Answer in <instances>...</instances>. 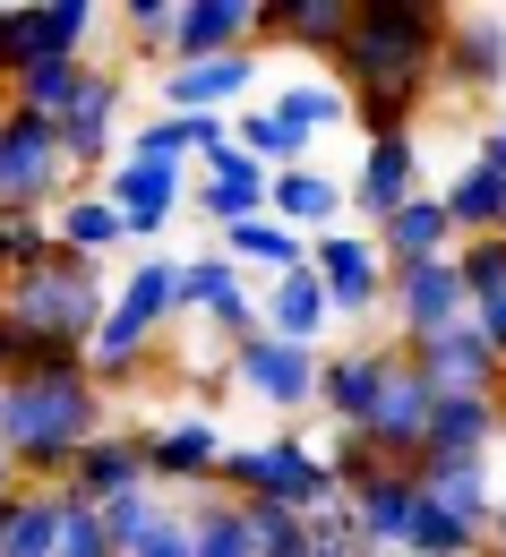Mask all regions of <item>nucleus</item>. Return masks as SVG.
Masks as SVG:
<instances>
[{
    "mask_svg": "<svg viewBox=\"0 0 506 557\" xmlns=\"http://www.w3.org/2000/svg\"><path fill=\"white\" fill-rule=\"evenodd\" d=\"M446 35H455V9H437V0H361L353 9V44L335 61V86L353 95V121L369 146L412 138V112L437 86Z\"/></svg>",
    "mask_w": 506,
    "mask_h": 557,
    "instance_id": "nucleus-1",
    "label": "nucleus"
},
{
    "mask_svg": "<svg viewBox=\"0 0 506 557\" xmlns=\"http://www.w3.org/2000/svg\"><path fill=\"white\" fill-rule=\"evenodd\" d=\"M103 429H112V395L95 386V360L0 386V446H9V463H17L26 488H70L77 455Z\"/></svg>",
    "mask_w": 506,
    "mask_h": 557,
    "instance_id": "nucleus-2",
    "label": "nucleus"
},
{
    "mask_svg": "<svg viewBox=\"0 0 506 557\" xmlns=\"http://www.w3.org/2000/svg\"><path fill=\"white\" fill-rule=\"evenodd\" d=\"M0 318H17L26 335H44V344L61 351H95L103 335V318H112V292H103V267L95 258H52V267H35V275L0 283Z\"/></svg>",
    "mask_w": 506,
    "mask_h": 557,
    "instance_id": "nucleus-3",
    "label": "nucleus"
},
{
    "mask_svg": "<svg viewBox=\"0 0 506 557\" xmlns=\"http://www.w3.org/2000/svg\"><path fill=\"white\" fill-rule=\"evenodd\" d=\"M181 309V258H138L129 275L112 283V318H103V335H95V386L112 395V386H138L146 360H155V335H163V318Z\"/></svg>",
    "mask_w": 506,
    "mask_h": 557,
    "instance_id": "nucleus-4",
    "label": "nucleus"
},
{
    "mask_svg": "<svg viewBox=\"0 0 506 557\" xmlns=\"http://www.w3.org/2000/svg\"><path fill=\"white\" fill-rule=\"evenodd\" d=\"M215 488L232 497H267V506H292V515H326V506H353L335 463L309 446V437H258V446H232L223 455Z\"/></svg>",
    "mask_w": 506,
    "mask_h": 557,
    "instance_id": "nucleus-5",
    "label": "nucleus"
},
{
    "mask_svg": "<svg viewBox=\"0 0 506 557\" xmlns=\"http://www.w3.org/2000/svg\"><path fill=\"white\" fill-rule=\"evenodd\" d=\"M77 172H70V146L52 121H35V112H17V103H0V214L9 207H70Z\"/></svg>",
    "mask_w": 506,
    "mask_h": 557,
    "instance_id": "nucleus-6",
    "label": "nucleus"
},
{
    "mask_svg": "<svg viewBox=\"0 0 506 557\" xmlns=\"http://www.w3.org/2000/svg\"><path fill=\"white\" fill-rule=\"evenodd\" d=\"M95 0H26V9H0V77L17 86L26 70H52V61H86V35H95Z\"/></svg>",
    "mask_w": 506,
    "mask_h": 557,
    "instance_id": "nucleus-7",
    "label": "nucleus"
},
{
    "mask_svg": "<svg viewBox=\"0 0 506 557\" xmlns=\"http://www.w3.org/2000/svg\"><path fill=\"white\" fill-rule=\"evenodd\" d=\"M430 412H437L430 377L412 369V351H404V344H386V386H378L369 437H378V455H386L395 472H412V463L430 455Z\"/></svg>",
    "mask_w": 506,
    "mask_h": 557,
    "instance_id": "nucleus-8",
    "label": "nucleus"
},
{
    "mask_svg": "<svg viewBox=\"0 0 506 557\" xmlns=\"http://www.w3.org/2000/svg\"><path fill=\"white\" fill-rule=\"evenodd\" d=\"M189 189H198V181H189V163H155V154H121V163L103 172V198L121 207L129 240H155V232L181 214Z\"/></svg>",
    "mask_w": 506,
    "mask_h": 557,
    "instance_id": "nucleus-9",
    "label": "nucleus"
},
{
    "mask_svg": "<svg viewBox=\"0 0 506 557\" xmlns=\"http://www.w3.org/2000/svg\"><path fill=\"white\" fill-rule=\"evenodd\" d=\"M386 309H395L404 344H430V335H446V326L472 318V292H464V275H455V258H430V267L386 275Z\"/></svg>",
    "mask_w": 506,
    "mask_h": 557,
    "instance_id": "nucleus-10",
    "label": "nucleus"
},
{
    "mask_svg": "<svg viewBox=\"0 0 506 557\" xmlns=\"http://www.w3.org/2000/svg\"><path fill=\"white\" fill-rule=\"evenodd\" d=\"M309 267H318V283H326L335 318L386 309V258H378L369 232H318V240H309Z\"/></svg>",
    "mask_w": 506,
    "mask_h": 557,
    "instance_id": "nucleus-11",
    "label": "nucleus"
},
{
    "mask_svg": "<svg viewBox=\"0 0 506 557\" xmlns=\"http://www.w3.org/2000/svg\"><path fill=\"white\" fill-rule=\"evenodd\" d=\"M412 351V369L430 377V395H498L506 386V360L498 344L464 318V326H446V335H430V344H404Z\"/></svg>",
    "mask_w": 506,
    "mask_h": 557,
    "instance_id": "nucleus-12",
    "label": "nucleus"
},
{
    "mask_svg": "<svg viewBox=\"0 0 506 557\" xmlns=\"http://www.w3.org/2000/svg\"><path fill=\"white\" fill-rule=\"evenodd\" d=\"M318 360L326 351H300L284 335H258V344L232 351V377L258 395V404H275V412H309L318 404Z\"/></svg>",
    "mask_w": 506,
    "mask_h": 557,
    "instance_id": "nucleus-13",
    "label": "nucleus"
},
{
    "mask_svg": "<svg viewBox=\"0 0 506 557\" xmlns=\"http://www.w3.org/2000/svg\"><path fill=\"white\" fill-rule=\"evenodd\" d=\"M223 429L207 412H172V420H155L146 429V472L155 481H181V488H215V472H223Z\"/></svg>",
    "mask_w": 506,
    "mask_h": 557,
    "instance_id": "nucleus-14",
    "label": "nucleus"
},
{
    "mask_svg": "<svg viewBox=\"0 0 506 557\" xmlns=\"http://www.w3.org/2000/svg\"><path fill=\"white\" fill-rule=\"evenodd\" d=\"M267 198H275V172H267V163H249L240 146H215V154L198 163V189H189V207L207 214L215 232L249 223V214H267Z\"/></svg>",
    "mask_w": 506,
    "mask_h": 557,
    "instance_id": "nucleus-15",
    "label": "nucleus"
},
{
    "mask_svg": "<svg viewBox=\"0 0 506 557\" xmlns=\"http://www.w3.org/2000/svg\"><path fill=\"white\" fill-rule=\"evenodd\" d=\"M353 9H361V0H258V44H292V52L344 61Z\"/></svg>",
    "mask_w": 506,
    "mask_h": 557,
    "instance_id": "nucleus-16",
    "label": "nucleus"
},
{
    "mask_svg": "<svg viewBox=\"0 0 506 557\" xmlns=\"http://www.w3.org/2000/svg\"><path fill=\"white\" fill-rule=\"evenodd\" d=\"M437 77H446L455 95H498L506 86V17L498 9H464V17H455Z\"/></svg>",
    "mask_w": 506,
    "mask_h": 557,
    "instance_id": "nucleus-17",
    "label": "nucleus"
},
{
    "mask_svg": "<svg viewBox=\"0 0 506 557\" xmlns=\"http://www.w3.org/2000/svg\"><path fill=\"white\" fill-rule=\"evenodd\" d=\"M421 198V146L412 138H378L361 146V172H353V207H361V223L378 232L386 214H404Z\"/></svg>",
    "mask_w": 506,
    "mask_h": 557,
    "instance_id": "nucleus-18",
    "label": "nucleus"
},
{
    "mask_svg": "<svg viewBox=\"0 0 506 557\" xmlns=\"http://www.w3.org/2000/svg\"><path fill=\"white\" fill-rule=\"evenodd\" d=\"M369 240H378L386 275H404V267H430V258H455V249H464V240H455V214H446V198H430V189H421L404 214H386Z\"/></svg>",
    "mask_w": 506,
    "mask_h": 557,
    "instance_id": "nucleus-19",
    "label": "nucleus"
},
{
    "mask_svg": "<svg viewBox=\"0 0 506 557\" xmlns=\"http://www.w3.org/2000/svg\"><path fill=\"white\" fill-rule=\"evenodd\" d=\"M70 488L86 506H112V497H129V488H155V472H146V429H103V437L77 455Z\"/></svg>",
    "mask_w": 506,
    "mask_h": 557,
    "instance_id": "nucleus-20",
    "label": "nucleus"
},
{
    "mask_svg": "<svg viewBox=\"0 0 506 557\" xmlns=\"http://www.w3.org/2000/svg\"><path fill=\"white\" fill-rule=\"evenodd\" d=\"M421 506H430V497H421L412 472H386V481H369L361 497H353V523H361V541L378 557H404L412 532H421Z\"/></svg>",
    "mask_w": 506,
    "mask_h": 557,
    "instance_id": "nucleus-21",
    "label": "nucleus"
},
{
    "mask_svg": "<svg viewBox=\"0 0 506 557\" xmlns=\"http://www.w3.org/2000/svg\"><path fill=\"white\" fill-rule=\"evenodd\" d=\"M112 129H121V77L95 70L86 103L61 121V146H70V172H77V181H103V172H112Z\"/></svg>",
    "mask_w": 506,
    "mask_h": 557,
    "instance_id": "nucleus-22",
    "label": "nucleus"
},
{
    "mask_svg": "<svg viewBox=\"0 0 506 557\" xmlns=\"http://www.w3.org/2000/svg\"><path fill=\"white\" fill-rule=\"evenodd\" d=\"M378 386H386V351H378V344L326 351V360H318V404L335 412V429H369V412H378Z\"/></svg>",
    "mask_w": 506,
    "mask_h": 557,
    "instance_id": "nucleus-23",
    "label": "nucleus"
},
{
    "mask_svg": "<svg viewBox=\"0 0 506 557\" xmlns=\"http://www.w3.org/2000/svg\"><path fill=\"white\" fill-rule=\"evenodd\" d=\"M258 52V0H181V61Z\"/></svg>",
    "mask_w": 506,
    "mask_h": 557,
    "instance_id": "nucleus-24",
    "label": "nucleus"
},
{
    "mask_svg": "<svg viewBox=\"0 0 506 557\" xmlns=\"http://www.w3.org/2000/svg\"><path fill=\"white\" fill-rule=\"evenodd\" d=\"M490 437H506L498 395H437L430 455H446V463H490Z\"/></svg>",
    "mask_w": 506,
    "mask_h": 557,
    "instance_id": "nucleus-25",
    "label": "nucleus"
},
{
    "mask_svg": "<svg viewBox=\"0 0 506 557\" xmlns=\"http://www.w3.org/2000/svg\"><path fill=\"white\" fill-rule=\"evenodd\" d=\"M326 326H335V300H326L318 267H300V275H275V283H267V335H284V344L318 351V344H326Z\"/></svg>",
    "mask_w": 506,
    "mask_h": 557,
    "instance_id": "nucleus-26",
    "label": "nucleus"
},
{
    "mask_svg": "<svg viewBox=\"0 0 506 557\" xmlns=\"http://www.w3.org/2000/svg\"><path fill=\"white\" fill-rule=\"evenodd\" d=\"M412 481H421V497H430L437 515H455V523L490 532V515H498V497H490V463H446V455H421V463H412Z\"/></svg>",
    "mask_w": 506,
    "mask_h": 557,
    "instance_id": "nucleus-27",
    "label": "nucleus"
},
{
    "mask_svg": "<svg viewBox=\"0 0 506 557\" xmlns=\"http://www.w3.org/2000/svg\"><path fill=\"white\" fill-rule=\"evenodd\" d=\"M437 198H446V214H455V240H490V232H506V172H490L481 154H472Z\"/></svg>",
    "mask_w": 506,
    "mask_h": 557,
    "instance_id": "nucleus-28",
    "label": "nucleus"
},
{
    "mask_svg": "<svg viewBox=\"0 0 506 557\" xmlns=\"http://www.w3.org/2000/svg\"><path fill=\"white\" fill-rule=\"evenodd\" d=\"M61 532H70V488H17L0 557H61Z\"/></svg>",
    "mask_w": 506,
    "mask_h": 557,
    "instance_id": "nucleus-29",
    "label": "nucleus"
},
{
    "mask_svg": "<svg viewBox=\"0 0 506 557\" xmlns=\"http://www.w3.org/2000/svg\"><path fill=\"white\" fill-rule=\"evenodd\" d=\"M344 198H353L344 181H326L318 163H300V172H275V198H267V214H275V223H292V232L309 240V232H326V223H335V207H344Z\"/></svg>",
    "mask_w": 506,
    "mask_h": 557,
    "instance_id": "nucleus-30",
    "label": "nucleus"
},
{
    "mask_svg": "<svg viewBox=\"0 0 506 557\" xmlns=\"http://www.w3.org/2000/svg\"><path fill=\"white\" fill-rule=\"evenodd\" d=\"M223 258L232 267H258V275H300L309 267V240L292 223H275V214H249V223L223 232Z\"/></svg>",
    "mask_w": 506,
    "mask_h": 557,
    "instance_id": "nucleus-31",
    "label": "nucleus"
},
{
    "mask_svg": "<svg viewBox=\"0 0 506 557\" xmlns=\"http://www.w3.org/2000/svg\"><path fill=\"white\" fill-rule=\"evenodd\" d=\"M181 515H189V541H198V557H258L249 506H240L232 488H198V506H181Z\"/></svg>",
    "mask_w": 506,
    "mask_h": 557,
    "instance_id": "nucleus-32",
    "label": "nucleus"
},
{
    "mask_svg": "<svg viewBox=\"0 0 506 557\" xmlns=\"http://www.w3.org/2000/svg\"><path fill=\"white\" fill-rule=\"evenodd\" d=\"M267 112H275V121H284L292 138H326V129H344V121H353V95H344V86H318V77H300V86H275V95H267Z\"/></svg>",
    "mask_w": 506,
    "mask_h": 557,
    "instance_id": "nucleus-33",
    "label": "nucleus"
},
{
    "mask_svg": "<svg viewBox=\"0 0 506 557\" xmlns=\"http://www.w3.org/2000/svg\"><path fill=\"white\" fill-rule=\"evenodd\" d=\"M52 223H61V249H70V258H95V267H103V249L129 240V223H121V207H112L103 189H77L70 207H52Z\"/></svg>",
    "mask_w": 506,
    "mask_h": 557,
    "instance_id": "nucleus-34",
    "label": "nucleus"
},
{
    "mask_svg": "<svg viewBox=\"0 0 506 557\" xmlns=\"http://www.w3.org/2000/svg\"><path fill=\"white\" fill-rule=\"evenodd\" d=\"M86 86H95V70H86V61H52V70H26V77H17V86H9V103L61 129L77 103H86Z\"/></svg>",
    "mask_w": 506,
    "mask_h": 557,
    "instance_id": "nucleus-35",
    "label": "nucleus"
},
{
    "mask_svg": "<svg viewBox=\"0 0 506 557\" xmlns=\"http://www.w3.org/2000/svg\"><path fill=\"white\" fill-rule=\"evenodd\" d=\"M52 258H61V223L44 207H9L0 214V283L35 275V267H52Z\"/></svg>",
    "mask_w": 506,
    "mask_h": 557,
    "instance_id": "nucleus-36",
    "label": "nucleus"
},
{
    "mask_svg": "<svg viewBox=\"0 0 506 557\" xmlns=\"http://www.w3.org/2000/svg\"><path fill=\"white\" fill-rule=\"evenodd\" d=\"M232 146H240L249 163H267V172H300V163H309V138H292V129L267 112V103L232 112Z\"/></svg>",
    "mask_w": 506,
    "mask_h": 557,
    "instance_id": "nucleus-37",
    "label": "nucleus"
},
{
    "mask_svg": "<svg viewBox=\"0 0 506 557\" xmlns=\"http://www.w3.org/2000/svg\"><path fill=\"white\" fill-rule=\"evenodd\" d=\"M121 35H129V52L181 61V0H129L121 9Z\"/></svg>",
    "mask_w": 506,
    "mask_h": 557,
    "instance_id": "nucleus-38",
    "label": "nucleus"
},
{
    "mask_svg": "<svg viewBox=\"0 0 506 557\" xmlns=\"http://www.w3.org/2000/svg\"><path fill=\"white\" fill-rule=\"evenodd\" d=\"M232 292H249V283H240V267H232L223 249H215V258H181V309L207 318V309H223Z\"/></svg>",
    "mask_w": 506,
    "mask_h": 557,
    "instance_id": "nucleus-39",
    "label": "nucleus"
},
{
    "mask_svg": "<svg viewBox=\"0 0 506 557\" xmlns=\"http://www.w3.org/2000/svg\"><path fill=\"white\" fill-rule=\"evenodd\" d=\"M163 515H172V506H163L155 488H129V497H112V506H103V532H112V549H121V557H138L146 532H155Z\"/></svg>",
    "mask_w": 506,
    "mask_h": 557,
    "instance_id": "nucleus-40",
    "label": "nucleus"
},
{
    "mask_svg": "<svg viewBox=\"0 0 506 557\" xmlns=\"http://www.w3.org/2000/svg\"><path fill=\"white\" fill-rule=\"evenodd\" d=\"M326 463H335V481H344V497H361L369 481H386L395 463L378 455V437L369 429H335V446H326Z\"/></svg>",
    "mask_w": 506,
    "mask_h": 557,
    "instance_id": "nucleus-41",
    "label": "nucleus"
},
{
    "mask_svg": "<svg viewBox=\"0 0 506 557\" xmlns=\"http://www.w3.org/2000/svg\"><path fill=\"white\" fill-rule=\"evenodd\" d=\"M240 506H249L258 557H309V515H292V506H267V497H240Z\"/></svg>",
    "mask_w": 506,
    "mask_h": 557,
    "instance_id": "nucleus-42",
    "label": "nucleus"
},
{
    "mask_svg": "<svg viewBox=\"0 0 506 557\" xmlns=\"http://www.w3.org/2000/svg\"><path fill=\"white\" fill-rule=\"evenodd\" d=\"M455 275H464V292H472V300L506 292V232H490V240H464V249H455Z\"/></svg>",
    "mask_w": 506,
    "mask_h": 557,
    "instance_id": "nucleus-43",
    "label": "nucleus"
},
{
    "mask_svg": "<svg viewBox=\"0 0 506 557\" xmlns=\"http://www.w3.org/2000/svg\"><path fill=\"white\" fill-rule=\"evenodd\" d=\"M309 557H378V549L361 541L353 506H326V515H309Z\"/></svg>",
    "mask_w": 506,
    "mask_h": 557,
    "instance_id": "nucleus-44",
    "label": "nucleus"
},
{
    "mask_svg": "<svg viewBox=\"0 0 506 557\" xmlns=\"http://www.w3.org/2000/svg\"><path fill=\"white\" fill-rule=\"evenodd\" d=\"M490 541V532H472V523H455V515H437V506H421V532H412V549H437V557H472ZM404 549V557H412Z\"/></svg>",
    "mask_w": 506,
    "mask_h": 557,
    "instance_id": "nucleus-45",
    "label": "nucleus"
},
{
    "mask_svg": "<svg viewBox=\"0 0 506 557\" xmlns=\"http://www.w3.org/2000/svg\"><path fill=\"white\" fill-rule=\"evenodd\" d=\"M61 557H121L112 549V532H103V506H86L70 488V532H61Z\"/></svg>",
    "mask_w": 506,
    "mask_h": 557,
    "instance_id": "nucleus-46",
    "label": "nucleus"
},
{
    "mask_svg": "<svg viewBox=\"0 0 506 557\" xmlns=\"http://www.w3.org/2000/svg\"><path fill=\"white\" fill-rule=\"evenodd\" d=\"M138 557H198V541H189V515L172 506V515H163V523L146 532V549H138Z\"/></svg>",
    "mask_w": 506,
    "mask_h": 557,
    "instance_id": "nucleus-47",
    "label": "nucleus"
},
{
    "mask_svg": "<svg viewBox=\"0 0 506 557\" xmlns=\"http://www.w3.org/2000/svg\"><path fill=\"white\" fill-rule=\"evenodd\" d=\"M472 326L498 344V360H506V292H490V300H472Z\"/></svg>",
    "mask_w": 506,
    "mask_h": 557,
    "instance_id": "nucleus-48",
    "label": "nucleus"
},
{
    "mask_svg": "<svg viewBox=\"0 0 506 557\" xmlns=\"http://www.w3.org/2000/svg\"><path fill=\"white\" fill-rule=\"evenodd\" d=\"M481 163H490V172H506V121L490 129V138H481Z\"/></svg>",
    "mask_w": 506,
    "mask_h": 557,
    "instance_id": "nucleus-49",
    "label": "nucleus"
},
{
    "mask_svg": "<svg viewBox=\"0 0 506 557\" xmlns=\"http://www.w3.org/2000/svg\"><path fill=\"white\" fill-rule=\"evenodd\" d=\"M17 488L26 481H17V463H9V446H0V497H17Z\"/></svg>",
    "mask_w": 506,
    "mask_h": 557,
    "instance_id": "nucleus-50",
    "label": "nucleus"
},
{
    "mask_svg": "<svg viewBox=\"0 0 506 557\" xmlns=\"http://www.w3.org/2000/svg\"><path fill=\"white\" fill-rule=\"evenodd\" d=\"M490 549L506 557V506H498V515H490Z\"/></svg>",
    "mask_w": 506,
    "mask_h": 557,
    "instance_id": "nucleus-51",
    "label": "nucleus"
},
{
    "mask_svg": "<svg viewBox=\"0 0 506 557\" xmlns=\"http://www.w3.org/2000/svg\"><path fill=\"white\" fill-rule=\"evenodd\" d=\"M498 412H506V386H498Z\"/></svg>",
    "mask_w": 506,
    "mask_h": 557,
    "instance_id": "nucleus-52",
    "label": "nucleus"
},
{
    "mask_svg": "<svg viewBox=\"0 0 506 557\" xmlns=\"http://www.w3.org/2000/svg\"><path fill=\"white\" fill-rule=\"evenodd\" d=\"M412 557H437V549H412Z\"/></svg>",
    "mask_w": 506,
    "mask_h": 557,
    "instance_id": "nucleus-53",
    "label": "nucleus"
}]
</instances>
